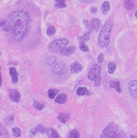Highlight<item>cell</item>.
<instances>
[{
    "label": "cell",
    "instance_id": "cell-1",
    "mask_svg": "<svg viewBox=\"0 0 137 138\" xmlns=\"http://www.w3.org/2000/svg\"><path fill=\"white\" fill-rule=\"evenodd\" d=\"M31 26V19L29 12L18 10L9 15L2 30L7 32L11 40L20 41L28 36Z\"/></svg>",
    "mask_w": 137,
    "mask_h": 138
},
{
    "label": "cell",
    "instance_id": "cell-2",
    "mask_svg": "<svg viewBox=\"0 0 137 138\" xmlns=\"http://www.w3.org/2000/svg\"><path fill=\"white\" fill-rule=\"evenodd\" d=\"M100 138H127L123 129L114 122L109 124L103 130Z\"/></svg>",
    "mask_w": 137,
    "mask_h": 138
},
{
    "label": "cell",
    "instance_id": "cell-3",
    "mask_svg": "<svg viewBox=\"0 0 137 138\" xmlns=\"http://www.w3.org/2000/svg\"><path fill=\"white\" fill-rule=\"evenodd\" d=\"M112 28L113 22L112 21L109 20L105 22L100 32L98 38V43L101 47L105 48L108 46L110 42V36Z\"/></svg>",
    "mask_w": 137,
    "mask_h": 138
},
{
    "label": "cell",
    "instance_id": "cell-4",
    "mask_svg": "<svg viewBox=\"0 0 137 138\" xmlns=\"http://www.w3.org/2000/svg\"><path fill=\"white\" fill-rule=\"evenodd\" d=\"M68 43V39L66 38L58 39L51 42L48 46V49L51 52L56 53L60 52Z\"/></svg>",
    "mask_w": 137,
    "mask_h": 138
},
{
    "label": "cell",
    "instance_id": "cell-5",
    "mask_svg": "<svg viewBox=\"0 0 137 138\" xmlns=\"http://www.w3.org/2000/svg\"><path fill=\"white\" fill-rule=\"evenodd\" d=\"M101 65L95 64L92 66L88 74V78L91 80H95V79L101 76Z\"/></svg>",
    "mask_w": 137,
    "mask_h": 138
},
{
    "label": "cell",
    "instance_id": "cell-6",
    "mask_svg": "<svg viewBox=\"0 0 137 138\" xmlns=\"http://www.w3.org/2000/svg\"><path fill=\"white\" fill-rule=\"evenodd\" d=\"M67 72V67L63 62H59L57 64L52 71L53 73L58 75H65Z\"/></svg>",
    "mask_w": 137,
    "mask_h": 138
},
{
    "label": "cell",
    "instance_id": "cell-7",
    "mask_svg": "<svg viewBox=\"0 0 137 138\" xmlns=\"http://www.w3.org/2000/svg\"><path fill=\"white\" fill-rule=\"evenodd\" d=\"M128 89L131 96L137 100V80H133L128 84Z\"/></svg>",
    "mask_w": 137,
    "mask_h": 138
},
{
    "label": "cell",
    "instance_id": "cell-8",
    "mask_svg": "<svg viewBox=\"0 0 137 138\" xmlns=\"http://www.w3.org/2000/svg\"><path fill=\"white\" fill-rule=\"evenodd\" d=\"M9 97L12 102L19 103L20 100V94L18 90L16 89H9Z\"/></svg>",
    "mask_w": 137,
    "mask_h": 138
},
{
    "label": "cell",
    "instance_id": "cell-9",
    "mask_svg": "<svg viewBox=\"0 0 137 138\" xmlns=\"http://www.w3.org/2000/svg\"><path fill=\"white\" fill-rule=\"evenodd\" d=\"M83 70V66L77 61L73 63L70 65V71L72 73H77L81 72Z\"/></svg>",
    "mask_w": 137,
    "mask_h": 138
},
{
    "label": "cell",
    "instance_id": "cell-10",
    "mask_svg": "<svg viewBox=\"0 0 137 138\" xmlns=\"http://www.w3.org/2000/svg\"><path fill=\"white\" fill-rule=\"evenodd\" d=\"M76 50L75 47L74 46H70V47H66L65 48L60 51V54L63 56L68 57L72 55V54Z\"/></svg>",
    "mask_w": 137,
    "mask_h": 138
},
{
    "label": "cell",
    "instance_id": "cell-11",
    "mask_svg": "<svg viewBox=\"0 0 137 138\" xmlns=\"http://www.w3.org/2000/svg\"><path fill=\"white\" fill-rule=\"evenodd\" d=\"M9 75L12 76V82L13 84H16L18 82V73L16 68L11 67L9 68Z\"/></svg>",
    "mask_w": 137,
    "mask_h": 138
},
{
    "label": "cell",
    "instance_id": "cell-12",
    "mask_svg": "<svg viewBox=\"0 0 137 138\" xmlns=\"http://www.w3.org/2000/svg\"><path fill=\"white\" fill-rule=\"evenodd\" d=\"M46 134L48 138H61L58 132L53 128H50L46 130Z\"/></svg>",
    "mask_w": 137,
    "mask_h": 138
},
{
    "label": "cell",
    "instance_id": "cell-13",
    "mask_svg": "<svg viewBox=\"0 0 137 138\" xmlns=\"http://www.w3.org/2000/svg\"><path fill=\"white\" fill-rule=\"evenodd\" d=\"M67 95L65 93H60L55 98V102L58 104H65L67 101Z\"/></svg>",
    "mask_w": 137,
    "mask_h": 138
},
{
    "label": "cell",
    "instance_id": "cell-14",
    "mask_svg": "<svg viewBox=\"0 0 137 138\" xmlns=\"http://www.w3.org/2000/svg\"><path fill=\"white\" fill-rule=\"evenodd\" d=\"M70 115L68 114V113L60 112L59 113L57 117V119L58 120V121H59L60 122L63 123V124L67 122L68 121L70 120Z\"/></svg>",
    "mask_w": 137,
    "mask_h": 138
},
{
    "label": "cell",
    "instance_id": "cell-15",
    "mask_svg": "<svg viewBox=\"0 0 137 138\" xmlns=\"http://www.w3.org/2000/svg\"><path fill=\"white\" fill-rule=\"evenodd\" d=\"M111 9V5L109 2H104L101 5V12L104 15H106Z\"/></svg>",
    "mask_w": 137,
    "mask_h": 138
},
{
    "label": "cell",
    "instance_id": "cell-16",
    "mask_svg": "<svg viewBox=\"0 0 137 138\" xmlns=\"http://www.w3.org/2000/svg\"><path fill=\"white\" fill-rule=\"evenodd\" d=\"M90 37H91L90 33L89 32H86L83 36H79L78 37V39L80 41V43H85V42L90 40Z\"/></svg>",
    "mask_w": 137,
    "mask_h": 138
},
{
    "label": "cell",
    "instance_id": "cell-17",
    "mask_svg": "<svg viewBox=\"0 0 137 138\" xmlns=\"http://www.w3.org/2000/svg\"><path fill=\"white\" fill-rule=\"evenodd\" d=\"M0 136H1L3 138H9V135L3 125L0 124Z\"/></svg>",
    "mask_w": 137,
    "mask_h": 138
},
{
    "label": "cell",
    "instance_id": "cell-18",
    "mask_svg": "<svg viewBox=\"0 0 137 138\" xmlns=\"http://www.w3.org/2000/svg\"><path fill=\"white\" fill-rule=\"evenodd\" d=\"M109 85H110V87L111 88L115 89L117 92L119 93L121 92L120 87V82H119V81L111 80L109 81Z\"/></svg>",
    "mask_w": 137,
    "mask_h": 138
},
{
    "label": "cell",
    "instance_id": "cell-19",
    "mask_svg": "<svg viewBox=\"0 0 137 138\" xmlns=\"http://www.w3.org/2000/svg\"><path fill=\"white\" fill-rule=\"evenodd\" d=\"M77 94L79 96L90 95H91V93L86 87H80L77 90Z\"/></svg>",
    "mask_w": 137,
    "mask_h": 138
},
{
    "label": "cell",
    "instance_id": "cell-20",
    "mask_svg": "<svg viewBox=\"0 0 137 138\" xmlns=\"http://www.w3.org/2000/svg\"><path fill=\"white\" fill-rule=\"evenodd\" d=\"M92 24L93 28L97 32H98L101 27V22L98 19H95L92 22Z\"/></svg>",
    "mask_w": 137,
    "mask_h": 138
},
{
    "label": "cell",
    "instance_id": "cell-21",
    "mask_svg": "<svg viewBox=\"0 0 137 138\" xmlns=\"http://www.w3.org/2000/svg\"><path fill=\"white\" fill-rule=\"evenodd\" d=\"M66 0H55L56 4L55 6L57 8H64L66 7Z\"/></svg>",
    "mask_w": 137,
    "mask_h": 138
},
{
    "label": "cell",
    "instance_id": "cell-22",
    "mask_svg": "<svg viewBox=\"0 0 137 138\" xmlns=\"http://www.w3.org/2000/svg\"><path fill=\"white\" fill-rule=\"evenodd\" d=\"M59 92V89H50L48 91V95L51 99H53L55 97L56 95Z\"/></svg>",
    "mask_w": 137,
    "mask_h": 138
},
{
    "label": "cell",
    "instance_id": "cell-23",
    "mask_svg": "<svg viewBox=\"0 0 137 138\" xmlns=\"http://www.w3.org/2000/svg\"><path fill=\"white\" fill-rule=\"evenodd\" d=\"M57 60V58L55 56L51 55L50 57H48L46 59L45 62L46 64H48V65H49L52 66L53 64L55 63Z\"/></svg>",
    "mask_w": 137,
    "mask_h": 138
},
{
    "label": "cell",
    "instance_id": "cell-24",
    "mask_svg": "<svg viewBox=\"0 0 137 138\" xmlns=\"http://www.w3.org/2000/svg\"><path fill=\"white\" fill-rule=\"evenodd\" d=\"M67 138H80V133L77 129H73L70 132Z\"/></svg>",
    "mask_w": 137,
    "mask_h": 138
},
{
    "label": "cell",
    "instance_id": "cell-25",
    "mask_svg": "<svg viewBox=\"0 0 137 138\" xmlns=\"http://www.w3.org/2000/svg\"><path fill=\"white\" fill-rule=\"evenodd\" d=\"M124 6L127 9H132L134 7V2L133 0H125L124 1Z\"/></svg>",
    "mask_w": 137,
    "mask_h": 138
},
{
    "label": "cell",
    "instance_id": "cell-26",
    "mask_svg": "<svg viewBox=\"0 0 137 138\" xmlns=\"http://www.w3.org/2000/svg\"><path fill=\"white\" fill-rule=\"evenodd\" d=\"M14 120H15L14 115H10V116L7 117L5 119V123L6 125L9 126V125H12L13 124Z\"/></svg>",
    "mask_w": 137,
    "mask_h": 138
},
{
    "label": "cell",
    "instance_id": "cell-27",
    "mask_svg": "<svg viewBox=\"0 0 137 138\" xmlns=\"http://www.w3.org/2000/svg\"><path fill=\"white\" fill-rule=\"evenodd\" d=\"M55 32L56 30L55 27L53 26H50L48 27L47 30H46V34H47L48 36L51 37L53 35H54Z\"/></svg>",
    "mask_w": 137,
    "mask_h": 138
},
{
    "label": "cell",
    "instance_id": "cell-28",
    "mask_svg": "<svg viewBox=\"0 0 137 138\" xmlns=\"http://www.w3.org/2000/svg\"><path fill=\"white\" fill-rule=\"evenodd\" d=\"M116 68V64L114 62H110L108 64V72L110 74H113Z\"/></svg>",
    "mask_w": 137,
    "mask_h": 138
},
{
    "label": "cell",
    "instance_id": "cell-29",
    "mask_svg": "<svg viewBox=\"0 0 137 138\" xmlns=\"http://www.w3.org/2000/svg\"><path fill=\"white\" fill-rule=\"evenodd\" d=\"M12 134L16 137H19L21 136V130L18 128H14L12 129Z\"/></svg>",
    "mask_w": 137,
    "mask_h": 138
},
{
    "label": "cell",
    "instance_id": "cell-30",
    "mask_svg": "<svg viewBox=\"0 0 137 138\" xmlns=\"http://www.w3.org/2000/svg\"><path fill=\"white\" fill-rule=\"evenodd\" d=\"M33 107L36 110L41 111L43 109L44 107V105L42 104H41L40 103H39L38 102H34L33 103Z\"/></svg>",
    "mask_w": 137,
    "mask_h": 138
},
{
    "label": "cell",
    "instance_id": "cell-31",
    "mask_svg": "<svg viewBox=\"0 0 137 138\" xmlns=\"http://www.w3.org/2000/svg\"><path fill=\"white\" fill-rule=\"evenodd\" d=\"M36 128V129H37L38 132H40L41 134H45V133L46 132V130H47V129H46V128L45 127H44L41 125H38Z\"/></svg>",
    "mask_w": 137,
    "mask_h": 138
},
{
    "label": "cell",
    "instance_id": "cell-32",
    "mask_svg": "<svg viewBox=\"0 0 137 138\" xmlns=\"http://www.w3.org/2000/svg\"><path fill=\"white\" fill-rule=\"evenodd\" d=\"M80 48L83 52H88L89 48L85 43H80Z\"/></svg>",
    "mask_w": 137,
    "mask_h": 138
},
{
    "label": "cell",
    "instance_id": "cell-33",
    "mask_svg": "<svg viewBox=\"0 0 137 138\" xmlns=\"http://www.w3.org/2000/svg\"><path fill=\"white\" fill-rule=\"evenodd\" d=\"M101 79H102L101 75L99 76L98 78H97V79H95L94 80V87H98V86L100 85V84H101Z\"/></svg>",
    "mask_w": 137,
    "mask_h": 138
},
{
    "label": "cell",
    "instance_id": "cell-34",
    "mask_svg": "<svg viewBox=\"0 0 137 138\" xmlns=\"http://www.w3.org/2000/svg\"><path fill=\"white\" fill-rule=\"evenodd\" d=\"M104 61V54L103 53L100 54L98 57V62L99 65H101Z\"/></svg>",
    "mask_w": 137,
    "mask_h": 138
},
{
    "label": "cell",
    "instance_id": "cell-35",
    "mask_svg": "<svg viewBox=\"0 0 137 138\" xmlns=\"http://www.w3.org/2000/svg\"><path fill=\"white\" fill-rule=\"evenodd\" d=\"M95 1V0H79V1L82 4H91Z\"/></svg>",
    "mask_w": 137,
    "mask_h": 138
},
{
    "label": "cell",
    "instance_id": "cell-36",
    "mask_svg": "<svg viewBox=\"0 0 137 138\" xmlns=\"http://www.w3.org/2000/svg\"><path fill=\"white\" fill-rule=\"evenodd\" d=\"M37 132H38V130L36 129V128H32V129L30 130V134L31 135H35L37 134Z\"/></svg>",
    "mask_w": 137,
    "mask_h": 138
},
{
    "label": "cell",
    "instance_id": "cell-37",
    "mask_svg": "<svg viewBox=\"0 0 137 138\" xmlns=\"http://www.w3.org/2000/svg\"><path fill=\"white\" fill-rule=\"evenodd\" d=\"M1 66L0 65V87L2 86V75H1Z\"/></svg>",
    "mask_w": 137,
    "mask_h": 138
},
{
    "label": "cell",
    "instance_id": "cell-38",
    "mask_svg": "<svg viewBox=\"0 0 137 138\" xmlns=\"http://www.w3.org/2000/svg\"><path fill=\"white\" fill-rule=\"evenodd\" d=\"M97 11V8H95V7H92V8H91V13L94 14Z\"/></svg>",
    "mask_w": 137,
    "mask_h": 138
},
{
    "label": "cell",
    "instance_id": "cell-39",
    "mask_svg": "<svg viewBox=\"0 0 137 138\" xmlns=\"http://www.w3.org/2000/svg\"><path fill=\"white\" fill-rule=\"evenodd\" d=\"M5 23V21H0V27H2L3 26Z\"/></svg>",
    "mask_w": 137,
    "mask_h": 138
},
{
    "label": "cell",
    "instance_id": "cell-40",
    "mask_svg": "<svg viewBox=\"0 0 137 138\" xmlns=\"http://www.w3.org/2000/svg\"><path fill=\"white\" fill-rule=\"evenodd\" d=\"M84 24H85V26L87 27V28H88V25H89V24H88V22L86 20H84Z\"/></svg>",
    "mask_w": 137,
    "mask_h": 138
},
{
    "label": "cell",
    "instance_id": "cell-41",
    "mask_svg": "<svg viewBox=\"0 0 137 138\" xmlns=\"http://www.w3.org/2000/svg\"><path fill=\"white\" fill-rule=\"evenodd\" d=\"M131 138H137V136H135V135H131Z\"/></svg>",
    "mask_w": 137,
    "mask_h": 138
},
{
    "label": "cell",
    "instance_id": "cell-42",
    "mask_svg": "<svg viewBox=\"0 0 137 138\" xmlns=\"http://www.w3.org/2000/svg\"><path fill=\"white\" fill-rule=\"evenodd\" d=\"M135 16L137 18V10H136V13H135Z\"/></svg>",
    "mask_w": 137,
    "mask_h": 138
}]
</instances>
